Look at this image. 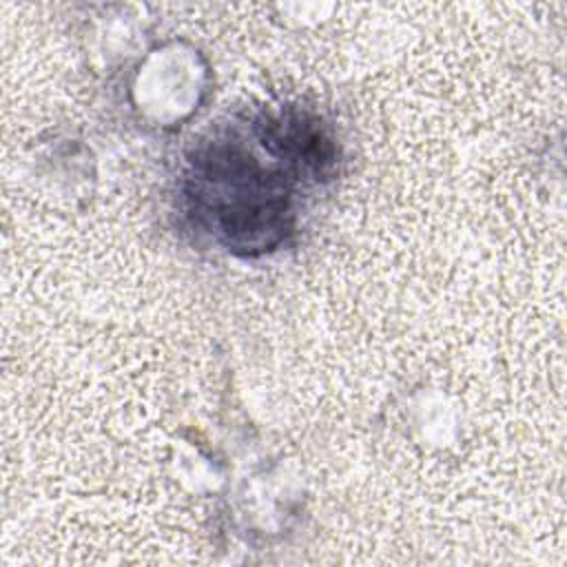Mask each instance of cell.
Here are the masks:
<instances>
[{
	"mask_svg": "<svg viewBox=\"0 0 567 567\" xmlns=\"http://www.w3.org/2000/svg\"><path fill=\"white\" fill-rule=\"evenodd\" d=\"M261 128V144L270 148L272 155L286 157L288 162L303 164L306 168L321 171L332 162L330 140L323 135L319 124L301 113H281L266 117Z\"/></svg>",
	"mask_w": 567,
	"mask_h": 567,
	"instance_id": "cell-2",
	"label": "cell"
},
{
	"mask_svg": "<svg viewBox=\"0 0 567 567\" xmlns=\"http://www.w3.org/2000/svg\"><path fill=\"white\" fill-rule=\"evenodd\" d=\"M193 162L195 199L219 239L241 252L275 248L288 230V195L255 159L230 146H206Z\"/></svg>",
	"mask_w": 567,
	"mask_h": 567,
	"instance_id": "cell-1",
	"label": "cell"
}]
</instances>
